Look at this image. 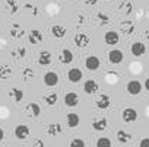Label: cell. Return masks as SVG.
Masks as SVG:
<instances>
[{"label": "cell", "instance_id": "obj_23", "mask_svg": "<svg viewBox=\"0 0 149 147\" xmlns=\"http://www.w3.org/2000/svg\"><path fill=\"white\" fill-rule=\"evenodd\" d=\"M47 133H48V135H58L61 133V125L60 124H50L47 127Z\"/></svg>", "mask_w": 149, "mask_h": 147}, {"label": "cell", "instance_id": "obj_34", "mask_svg": "<svg viewBox=\"0 0 149 147\" xmlns=\"http://www.w3.org/2000/svg\"><path fill=\"white\" fill-rule=\"evenodd\" d=\"M85 3H86V5H91V6H94V5L97 3V0H85Z\"/></svg>", "mask_w": 149, "mask_h": 147}, {"label": "cell", "instance_id": "obj_4", "mask_svg": "<svg viewBox=\"0 0 149 147\" xmlns=\"http://www.w3.org/2000/svg\"><path fill=\"white\" fill-rule=\"evenodd\" d=\"M100 66H101V61H100L98 57H95V55H89V57H86V60H85V67H86L88 70L95 71V70L100 68Z\"/></svg>", "mask_w": 149, "mask_h": 147}, {"label": "cell", "instance_id": "obj_21", "mask_svg": "<svg viewBox=\"0 0 149 147\" xmlns=\"http://www.w3.org/2000/svg\"><path fill=\"white\" fill-rule=\"evenodd\" d=\"M117 140H118V143L126 144V143H129V141L132 140V134H129V133L124 131V130H118V131H117Z\"/></svg>", "mask_w": 149, "mask_h": 147}, {"label": "cell", "instance_id": "obj_31", "mask_svg": "<svg viewBox=\"0 0 149 147\" xmlns=\"http://www.w3.org/2000/svg\"><path fill=\"white\" fill-rule=\"evenodd\" d=\"M70 146L72 147H85V141L81 140V138H74L70 141Z\"/></svg>", "mask_w": 149, "mask_h": 147}, {"label": "cell", "instance_id": "obj_30", "mask_svg": "<svg viewBox=\"0 0 149 147\" xmlns=\"http://www.w3.org/2000/svg\"><path fill=\"white\" fill-rule=\"evenodd\" d=\"M22 76H24V80L28 83V82L34 77V70H32V68H25L24 73H22Z\"/></svg>", "mask_w": 149, "mask_h": 147}, {"label": "cell", "instance_id": "obj_12", "mask_svg": "<svg viewBox=\"0 0 149 147\" xmlns=\"http://www.w3.org/2000/svg\"><path fill=\"white\" fill-rule=\"evenodd\" d=\"M98 89H100V86H98V83H97L94 79L86 80V82H85V85H84V90H85V93H86V95H92V93L98 92Z\"/></svg>", "mask_w": 149, "mask_h": 147}, {"label": "cell", "instance_id": "obj_11", "mask_svg": "<svg viewBox=\"0 0 149 147\" xmlns=\"http://www.w3.org/2000/svg\"><path fill=\"white\" fill-rule=\"evenodd\" d=\"M79 122H81V118H79L78 114H74V112L67 114V117H66V124H67L69 128H76V127L79 125Z\"/></svg>", "mask_w": 149, "mask_h": 147}, {"label": "cell", "instance_id": "obj_27", "mask_svg": "<svg viewBox=\"0 0 149 147\" xmlns=\"http://www.w3.org/2000/svg\"><path fill=\"white\" fill-rule=\"evenodd\" d=\"M6 8H8V10L12 15H15L19 10V5L16 3V0H8V2H6Z\"/></svg>", "mask_w": 149, "mask_h": 147}, {"label": "cell", "instance_id": "obj_36", "mask_svg": "<svg viewBox=\"0 0 149 147\" xmlns=\"http://www.w3.org/2000/svg\"><path fill=\"white\" fill-rule=\"evenodd\" d=\"M145 89L149 92V77H148V79H146V82H145Z\"/></svg>", "mask_w": 149, "mask_h": 147}, {"label": "cell", "instance_id": "obj_1", "mask_svg": "<svg viewBox=\"0 0 149 147\" xmlns=\"http://www.w3.org/2000/svg\"><path fill=\"white\" fill-rule=\"evenodd\" d=\"M82 77H84V73L78 67H73L67 71V79H69L70 83H79L82 80Z\"/></svg>", "mask_w": 149, "mask_h": 147}, {"label": "cell", "instance_id": "obj_13", "mask_svg": "<svg viewBox=\"0 0 149 147\" xmlns=\"http://www.w3.org/2000/svg\"><path fill=\"white\" fill-rule=\"evenodd\" d=\"M118 39L120 38H118V34L116 31H108L104 35V41L107 45H116V44H118Z\"/></svg>", "mask_w": 149, "mask_h": 147}, {"label": "cell", "instance_id": "obj_2", "mask_svg": "<svg viewBox=\"0 0 149 147\" xmlns=\"http://www.w3.org/2000/svg\"><path fill=\"white\" fill-rule=\"evenodd\" d=\"M42 80H44L45 86L54 88V86L58 85V75H57L56 71H47L45 75H44V77H42Z\"/></svg>", "mask_w": 149, "mask_h": 147}, {"label": "cell", "instance_id": "obj_33", "mask_svg": "<svg viewBox=\"0 0 149 147\" xmlns=\"http://www.w3.org/2000/svg\"><path fill=\"white\" fill-rule=\"evenodd\" d=\"M140 147H149V138H142L140 143H139Z\"/></svg>", "mask_w": 149, "mask_h": 147}, {"label": "cell", "instance_id": "obj_20", "mask_svg": "<svg viewBox=\"0 0 149 147\" xmlns=\"http://www.w3.org/2000/svg\"><path fill=\"white\" fill-rule=\"evenodd\" d=\"M42 99H44V102H45L48 106H53V105H56L58 96H57V93H54V92H48V93H45V95L42 96Z\"/></svg>", "mask_w": 149, "mask_h": 147}, {"label": "cell", "instance_id": "obj_35", "mask_svg": "<svg viewBox=\"0 0 149 147\" xmlns=\"http://www.w3.org/2000/svg\"><path fill=\"white\" fill-rule=\"evenodd\" d=\"M5 138V131H3V128H0V141H2Z\"/></svg>", "mask_w": 149, "mask_h": 147}, {"label": "cell", "instance_id": "obj_38", "mask_svg": "<svg viewBox=\"0 0 149 147\" xmlns=\"http://www.w3.org/2000/svg\"><path fill=\"white\" fill-rule=\"evenodd\" d=\"M146 37H148V39H149V31H148V34H146Z\"/></svg>", "mask_w": 149, "mask_h": 147}, {"label": "cell", "instance_id": "obj_26", "mask_svg": "<svg viewBox=\"0 0 149 147\" xmlns=\"http://www.w3.org/2000/svg\"><path fill=\"white\" fill-rule=\"evenodd\" d=\"M12 68L8 66H0V79H9L12 76Z\"/></svg>", "mask_w": 149, "mask_h": 147}, {"label": "cell", "instance_id": "obj_22", "mask_svg": "<svg viewBox=\"0 0 149 147\" xmlns=\"http://www.w3.org/2000/svg\"><path fill=\"white\" fill-rule=\"evenodd\" d=\"M121 31H123V34H126V35H132L133 31H134V23H133L132 21H124V22H121Z\"/></svg>", "mask_w": 149, "mask_h": 147}, {"label": "cell", "instance_id": "obj_5", "mask_svg": "<svg viewBox=\"0 0 149 147\" xmlns=\"http://www.w3.org/2000/svg\"><path fill=\"white\" fill-rule=\"evenodd\" d=\"M73 41H74V44H76V47H79V48H86L89 45V37L86 34H82V32L74 35Z\"/></svg>", "mask_w": 149, "mask_h": 147}, {"label": "cell", "instance_id": "obj_6", "mask_svg": "<svg viewBox=\"0 0 149 147\" xmlns=\"http://www.w3.org/2000/svg\"><path fill=\"white\" fill-rule=\"evenodd\" d=\"M126 89H127V92H129L130 95L136 96V95H139V93L142 92V83H140L139 80H130V82L127 83Z\"/></svg>", "mask_w": 149, "mask_h": 147}, {"label": "cell", "instance_id": "obj_37", "mask_svg": "<svg viewBox=\"0 0 149 147\" xmlns=\"http://www.w3.org/2000/svg\"><path fill=\"white\" fill-rule=\"evenodd\" d=\"M35 146H44V143H42V141H37Z\"/></svg>", "mask_w": 149, "mask_h": 147}, {"label": "cell", "instance_id": "obj_28", "mask_svg": "<svg viewBox=\"0 0 149 147\" xmlns=\"http://www.w3.org/2000/svg\"><path fill=\"white\" fill-rule=\"evenodd\" d=\"M28 111H31V114H32V117H40V114H41V108H40V105L38 104H29L28 105V108H26Z\"/></svg>", "mask_w": 149, "mask_h": 147}, {"label": "cell", "instance_id": "obj_25", "mask_svg": "<svg viewBox=\"0 0 149 147\" xmlns=\"http://www.w3.org/2000/svg\"><path fill=\"white\" fill-rule=\"evenodd\" d=\"M10 96L13 98L15 102H21L24 99V92L21 89H16V88H12L10 89Z\"/></svg>", "mask_w": 149, "mask_h": 147}, {"label": "cell", "instance_id": "obj_18", "mask_svg": "<svg viewBox=\"0 0 149 147\" xmlns=\"http://www.w3.org/2000/svg\"><path fill=\"white\" fill-rule=\"evenodd\" d=\"M107 127H108V121H107V118H98V119H95L94 122H92V128L95 130V131H105L107 130Z\"/></svg>", "mask_w": 149, "mask_h": 147}, {"label": "cell", "instance_id": "obj_29", "mask_svg": "<svg viewBox=\"0 0 149 147\" xmlns=\"http://www.w3.org/2000/svg\"><path fill=\"white\" fill-rule=\"evenodd\" d=\"M97 147H111V140L105 138V137H101V138L97 140Z\"/></svg>", "mask_w": 149, "mask_h": 147}, {"label": "cell", "instance_id": "obj_10", "mask_svg": "<svg viewBox=\"0 0 149 147\" xmlns=\"http://www.w3.org/2000/svg\"><path fill=\"white\" fill-rule=\"evenodd\" d=\"M123 58H124V54H123L120 50H111V51L108 52V60H110V63H113V64H120V63L123 61Z\"/></svg>", "mask_w": 149, "mask_h": 147}, {"label": "cell", "instance_id": "obj_32", "mask_svg": "<svg viewBox=\"0 0 149 147\" xmlns=\"http://www.w3.org/2000/svg\"><path fill=\"white\" fill-rule=\"evenodd\" d=\"M97 18L100 19V23H101V25H107V23L110 22V18H108L107 15H104V13H98Z\"/></svg>", "mask_w": 149, "mask_h": 147}, {"label": "cell", "instance_id": "obj_16", "mask_svg": "<svg viewBox=\"0 0 149 147\" xmlns=\"http://www.w3.org/2000/svg\"><path fill=\"white\" fill-rule=\"evenodd\" d=\"M58 60L61 64H70L73 61V52L70 50H61L60 55H58Z\"/></svg>", "mask_w": 149, "mask_h": 147}, {"label": "cell", "instance_id": "obj_7", "mask_svg": "<svg viewBox=\"0 0 149 147\" xmlns=\"http://www.w3.org/2000/svg\"><path fill=\"white\" fill-rule=\"evenodd\" d=\"M95 105H97V108H100V109H107V108H110V105H111V98H110L108 95L102 93V95H100V96L97 98Z\"/></svg>", "mask_w": 149, "mask_h": 147}, {"label": "cell", "instance_id": "obj_17", "mask_svg": "<svg viewBox=\"0 0 149 147\" xmlns=\"http://www.w3.org/2000/svg\"><path fill=\"white\" fill-rule=\"evenodd\" d=\"M51 60H53V57H51L50 51H41L40 55H38V64L40 66H50Z\"/></svg>", "mask_w": 149, "mask_h": 147}, {"label": "cell", "instance_id": "obj_15", "mask_svg": "<svg viewBox=\"0 0 149 147\" xmlns=\"http://www.w3.org/2000/svg\"><path fill=\"white\" fill-rule=\"evenodd\" d=\"M51 34L56 38H64L66 34H67V28L63 26V25H53L51 26Z\"/></svg>", "mask_w": 149, "mask_h": 147}, {"label": "cell", "instance_id": "obj_14", "mask_svg": "<svg viewBox=\"0 0 149 147\" xmlns=\"http://www.w3.org/2000/svg\"><path fill=\"white\" fill-rule=\"evenodd\" d=\"M123 119H124V122H133V121H136L137 119L136 109H133V108H124V111H123Z\"/></svg>", "mask_w": 149, "mask_h": 147}, {"label": "cell", "instance_id": "obj_19", "mask_svg": "<svg viewBox=\"0 0 149 147\" xmlns=\"http://www.w3.org/2000/svg\"><path fill=\"white\" fill-rule=\"evenodd\" d=\"M42 34L38 31V29H32L31 31V34H29V42L32 44V45H38L40 42H42Z\"/></svg>", "mask_w": 149, "mask_h": 147}, {"label": "cell", "instance_id": "obj_9", "mask_svg": "<svg viewBox=\"0 0 149 147\" xmlns=\"http://www.w3.org/2000/svg\"><path fill=\"white\" fill-rule=\"evenodd\" d=\"M130 51L134 57H142L146 52V47H145L143 42H133L132 47H130Z\"/></svg>", "mask_w": 149, "mask_h": 147}, {"label": "cell", "instance_id": "obj_3", "mask_svg": "<svg viewBox=\"0 0 149 147\" xmlns=\"http://www.w3.org/2000/svg\"><path fill=\"white\" fill-rule=\"evenodd\" d=\"M31 134V130L28 125H24V124H19L15 127V137L18 140H25L28 138V135Z\"/></svg>", "mask_w": 149, "mask_h": 147}, {"label": "cell", "instance_id": "obj_8", "mask_svg": "<svg viewBox=\"0 0 149 147\" xmlns=\"http://www.w3.org/2000/svg\"><path fill=\"white\" fill-rule=\"evenodd\" d=\"M64 104L70 108H74V106H78L79 104V96L74 93V92H69L64 95Z\"/></svg>", "mask_w": 149, "mask_h": 147}, {"label": "cell", "instance_id": "obj_24", "mask_svg": "<svg viewBox=\"0 0 149 147\" xmlns=\"http://www.w3.org/2000/svg\"><path fill=\"white\" fill-rule=\"evenodd\" d=\"M24 34H25V31H24L19 25H13V26L10 28V35H12L13 38H22Z\"/></svg>", "mask_w": 149, "mask_h": 147}]
</instances>
